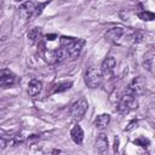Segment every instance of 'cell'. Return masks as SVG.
Segmentation results:
<instances>
[{
  "label": "cell",
  "mask_w": 155,
  "mask_h": 155,
  "mask_svg": "<svg viewBox=\"0 0 155 155\" xmlns=\"http://www.w3.org/2000/svg\"><path fill=\"white\" fill-rule=\"evenodd\" d=\"M103 80L101 69L96 68V67H90L85 74V84L87 87L90 88H97L101 86Z\"/></svg>",
  "instance_id": "6da1fadb"
},
{
  "label": "cell",
  "mask_w": 155,
  "mask_h": 155,
  "mask_svg": "<svg viewBox=\"0 0 155 155\" xmlns=\"http://www.w3.org/2000/svg\"><path fill=\"white\" fill-rule=\"evenodd\" d=\"M137 108H138V102L136 99V96H132L130 93L124 94L117 104V111L121 114H127Z\"/></svg>",
  "instance_id": "7a4b0ae2"
},
{
  "label": "cell",
  "mask_w": 155,
  "mask_h": 155,
  "mask_svg": "<svg viewBox=\"0 0 155 155\" xmlns=\"http://www.w3.org/2000/svg\"><path fill=\"white\" fill-rule=\"evenodd\" d=\"M87 108H88L87 99L82 97V98L78 99L75 103L71 104V107L69 109V114H70L71 119H74L75 121H79V120H81L84 117Z\"/></svg>",
  "instance_id": "3957f363"
},
{
  "label": "cell",
  "mask_w": 155,
  "mask_h": 155,
  "mask_svg": "<svg viewBox=\"0 0 155 155\" xmlns=\"http://www.w3.org/2000/svg\"><path fill=\"white\" fill-rule=\"evenodd\" d=\"M145 92V80L142 76L133 78L130 85L127 86V92L132 96H140Z\"/></svg>",
  "instance_id": "277c9868"
},
{
  "label": "cell",
  "mask_w": 155,
  "mask_h": 155,
  "mask_svg": "<svg viewBox=\"0 0 155 155\" xmlns=\"http://www.w3.org/2000/svg\"><path fill=\"white\" fill-rule=\"evenodd\" d=\"M69 53L68 51L64 48V47H61V48H56L48 53H46V59L48 63L51 64H54V63H61L63 61H65L67 58H69Z\"/></svg>",
  "instance_id": "5b68a950"
},
{
  "label": "cell",
  "mask_w": 155,
  "mask_h": 155,
  "mask_svg": "<svg viewBox=\"0 0 155 155\" xmlns=\"http://www.w3.org/2000/svg\"><path fill=\"white\" fill-rule=\"evenodd\" d=\"M115 65H116V61L114 57L109 56L107 57L103 62H102V67H101V73H102V76L104 79H113L114 76V69H115Z\"/></svg>",
  "instance_id": "8992f818"
},
{
  "label": "cell",
  "mask_w": 155,
  "mask_h": 155,
  "mask_svg": "<svg viewBox=\"0 0 155 155\" xmlns=\"http://www.w3.org/2000/svg\"><path fill=\"white\" fill-rule=\"evenodd\" d=\"M127 35V30L121 28V27H114L111 29H109L107 33H105V40L109 41V42H113V44H119L120 40Z\"/></svg>",
  "instance_id": "52a82bcc"
},
{
  "label": "cell",
  "mask_w": 155,
  "mask_h": 155,
  "mask_svg": "<svg viewBox=\"0 0 155 155\" xmlns=\"http://www.w3.org/2000/svg\"><path fill=\"white\" fill-rule=\"evenodd\" d=\"M19 15L23 17V18H29V17H31L33 15H35V12H36V5H35V2H33V1H25V2H23L21 6H19Z\"/></svg>",
  "instance_id": "ba28073f"
},
{
  "label": "cell",
  "mask_w": 155,
  "mask_h": 155,
  "mask_svg": "<svg viewBox=\"0 0 155 155\" xmlns=\"http://www.w3.org/2000/svg\"><path fill=\"white\" fill-rule=\"evenodd\" d=\"M16 82V78L8 70L0 71V88H8L13 86Z\"/></svg>",
  "instance_id": "9c48e42d"
},
{
  "label": "cell",
  "mask_w": 155,
  "mask_h": 155,
  "mask_svg": "<svg viewBox=\"0 0 155 155\" xmlns=\"http://www.w3.org/2000/svg\"><path fill=\"white\" fill-rule=\"evenodd\" d=\"M42 90V82L38 79H31L28 84V93L30 97H36Z\"/></svg>",
  "instance_id": "30bf717a"
},
{
  "label": "cell",
  "mask_w": 155,
  "mask_h": 155,
  "mask_svg": "<svg viewBox=\"0 0 155 155\" xmlns=\"http://www.w3.org/2000/svg\"><path fill=\"white\" fill-rule=\"evenodd\" d=\"M94 148L101 154H103L108 150V138L104 133L98 134V137L96 138V142H94Z\"/></svg>",
  "instance_id": "8fae6325"
},
{
  "label": "cell",
  "mask_w": 155,
  "mask_h": 155,
  "mask_svg": "<svg viewBox=\"0 0 155 155\" xmlns=\"http://www.w3.org/2000/svg\"><path fill=\"white\" fill-rule=\"evenodd\" d=\"M84 46H85V40L84 39H75V41L73 42V45L67 51H68V53H69L70 57H76V56L80 54V52L84 48Z\"/></svg>",
  "instance_id": "7c38bea8"
},
{
  "label": "cell",
  "mask_w": 155,
  "mask_h": 155,
  "mask_svg": "<svg viewBox=\"0 0 155 155\" xmlns=\"http://www.w3.org/2000/svg\"><path fill=\"white\" fill-rule=\"evenodd\" d=\"M70 137L75 144H81L84 140V131H82L81 126L75 125L70 131Z\"/></svg>",
  "instance_id": "4fadbf2b"
},
{
  "label": "cell",
  "mask_w": 155,
  "mask_h": 155,
  "mask_svg": "<svg viewBox=\"0 0 155 155\" xmlns=\"http://www.w3.org/2000/svg\"><path fill=\"white\" fill-rule=\"evenodd\" d=\"M110 122V115L109 114H101L94 119V126L97 128H105Z\"/></svg>",
  "instance_id": "5bb4252c"
},
{
  "label": "cell",
  "mask_w": 155,
  "mask_h": 155,
  "mask_svg": "<svg viewBox=\"0 0 155 155\" xmlns=\"http://www.w3.org/2000/svg\"><path fill=\"white\" fill-rule=\"evenodd\" d=\"M41 38H42V31H41L40 28H33V29H30L29 33H28V39H29L33 44L39 42V41L41 40Z\"/></svg>",
  "instance_id": "9a60e30c"
},
{
  "label": "cell",
  "mask_w": 155,
  "mask_h": 155,
  "mask_svg": "<svg viewBox=\"0 0 155 155\" xmlns=\"http://www.w3.org/2000/svg\"><path fill=\"white\" fill-rule=\"evenodd\" d=\"M71 86H73V82H71V81H64V82L56 84V85L53 86L52 93H61V92H64V91L69 90Z\"/></svg>",
  "instance_id": "2e32d148"
},
{
  "label": "cell",
  "mask_w": 155,
  "mask_h": 155,
  "mask_svg": "<svg viewBox=\"0 0 155 155\" xmlns=\"http://www.w3.org/2000/svg\"><path fill=\"white\" fill-rule=\"evenodd\" d=\"M143 64H144V67H145L149 71H153V65H154V52H153V50H150V51L144 56Z\"/></svg>",
  "instance_id": "e0dca14e"
},
{
  "label": "cell",
  "mask_w": 155,
  "mask_h": 155,
  "mask_svg": "<svg viewBox=\"0 0 155 155\" xmlns=\"http://www.w3.org/2000/svg\"><path fill=\"white\" fill-rule=\"evenodd\" d=\"M75 39H76V38L65 36V35L61 36V38H59V44H61V47H64L65 50H68V48H69V47L73 45V42L75 41Z\"/></svg>",
  "instance_id": "ac0fdd59"
},
{
  "label": "cell",
  "mask_w": 155,
  "mask_h": 155,
  "mask_svg": "<svg viewBox=\"0 0 155 155\" xmlns=\"http://www.w3.org/2000/svg\"><path fill=\"white\" fill-rule=\"evenodd\" d=\"M137 16L142 19V21H153L154 19V13L150 12V11H147V10H142V11H138L137 12Z\"/></svg>",
  "instance_id": "d6986e66"
},
{
  "label": "cell",
  "mask_w": 155,
  "mask_h": 155,
  "mask_svg": "<svg viewBox=\"0 0 155 155\" xmlns=\"http://www.w3.org/2000/svg\"><path fill=\"white\" fill-rule=\"evenodd\" d=\"M134 144L140 145V147H143V148H147V147L149 145V140H148L145 137H139V138H137V139L134 140Z\"/></svg>",
  "instance_id": "ffe728a7"
},
{
  "label": "cell",
  "mask_w": 155,
  "mask_h": 155,
  "mask_svg": "<svg viewBox=\"0 0 155 155\" xmlns=\"http://www.w3.org/2000/svg\"><path fill=\"white\" fill-rule=\"evenodd\" d=\"M137 124H138V122H137V120H132V121H131V122L127 125V127L125 128V131H127V132H128V131L133 130L134 127H137Z\"/></svg>",
  "instance_id": "44dd1931"
},
{
  "label": "cell",
  "mask_w": 155,
  "mask_h": 155,
  "mask_svg": "<svg viewBox=\"0 0 155 155\" xmlns=\"http://www.w3.org/2000/svg\"><path fill=\"white\" fill-rule=\"evenodd\" d=\"M117 149H119V139H117V138H115V140H114V151L116 153V151H117Z\"/></svg>",
  "instance_id": "7402d4cb"
},
{
  "label": "cell",
  "mask_w": 155,
  "mask_h": 155,
  "mask_svg": "<svg viewBox=\"0 0 155 155\" xmlns=\"http://www.w3.org/2000/svg\"><path fill=\"white\" fill-rule=\"evenodd\" d=\"M5 147H6V140L2 139V138H0V149H4Z\"/></svg>",
  "instance_id": "603a6c76"
},
{
  "label": "cell",
  "mask_w": 155,
  "mask_h": 155,
  "mask_svg": "<svg viewBox=\"0 0 155 155\" xmlns=\"http://www.w3.org/2000/svg\"><path fill=\"white\" fill-rule=\"evenodd\" d=\"M6 115V110H0V119Z\"/></svg>",
  "instance_id": "cb8c5ba5"
},
{
  "label": "cell",
  "mask_w": 155,
  "mask_h": 155,
  "mask_svg": "<svg viewBox=\"0 0 155 155\" xmlns=\"http://www.w3.org/2000/svg\"><path fill=\"white\" fill-rule=\"evenodd\" d=\"M53 38H56V35H54V34H53V35H47V39H48V40H54Z\"/></svg>",
  "instance_id": "d4e9b609"
}]
</instances>
